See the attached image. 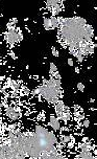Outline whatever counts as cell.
<instances>
[{
    "mask_svg": "<svg viewBox=\"0 0 97 159\" xmlns=\"http://www.w3.org/2000/svg\"><path fill=\"white\" fill-rule=\"evenodd\" d=\"M82 125H84L85 128H88V127L90 126V120H89V119H85L84 123H82Z\"/></svg>",
    "mask_w": 97,
    "mask_h": 159,
    "instance_id": "cell-19",
    "label": "cell"
},
{
    "mask_svg": "<svg viewBox=\"0 0 97 159\" xmlns=\"http://www.w3.org/2000/svg\"><path fill=\"white\" fill-rule=\"evenodd\" d=\"M81 152H90V147L87 143H82L81 146Z\"/></svg>",
    "mask_w": 97,
    "mask_h": 159,
    "instance_id": "cell-14",
    "label": "cell"
},
{
    "mask_svg": "<svg viewBox=\"0 0 97 159\" xmlns=\"http://www.w3.org/2000/svg\"><path fill=\"white\" fill-rule=\"evenodd\" d=\"M76 88H77L81 92H84L85 91V84H82V82H79V83L76 84Z\"/></svg>",
    "mask_w": 97,
    "mask_h": 159,
    "instance_id": "cell-15",
    "label": "cell"
},
{
    "mask_svg": "<svg viewBox=\"0 0 97 159\" xmlns=\"http://www.w3.org/2000/svg\"><path fill=\"white\" fill-rule=\"evenodd\" d=\"M17 33H18V42H21L23 40V33L20 28H17Z\"/></svg>",
    "mask_w": 97,
    "mask_h": 159,
    "instance_id": "cell-16",
    "label": "cell"
},
{
    "mask_svg": "<svg viewBox=\"0 0 97 159\" xmlns=\"http://www.w3.org/2000/svg\"><path fill=\"white\" fill-rule=\"evenodd\" d=\"M58 71V67H56V65L55 63H52V62H50L49 64V75L50 76H52V75L55 72Z\"/></svg>",
    "mask_w": 97,
    "mask_h": 159,
    "instance_id": "cell-12",
    "label": "cell"
},
{
    "mask_svg": "<svg viewBox=\"0 0 97 159\" xmlns=\"http://www.w3.org/2000/svg\"><path fill=\"white\" fill-rule=\"evenodd\" d=\"M70 140H71V137H70V136H68V135L63 136V143H70Z\"/></svg>",
    "mask_w": 97,
    "mask_h": 159,
    "instance_id": "cell-18",
    "label": "cell"
},
{
    "mask_svg": "<svg viewBox=\"0 0 97 159\" xmlns=\"http://www.w3.org/2000/svg\"><path fill=\"white\" fill-rule=\"evenodd\" d=\"M5 40L10 44L18 42V33L16 28H8L7 32L5 33Z\"/></svg>",
    "mask_w": 97,
    "mask_h": 159,
    "instance_id": "cell-5",
    "label": "cell"
},
{
    "mask_svg": "<svg viewBox=\"0 0 97 159\" xmlns=\"http://www.w3.org/2000/svg\"><path fill=\"white\" fill-rule=\"evenodd\" d=\"M0 39H1V33H0Z\"/></svg>",
    "mask_w": 97,
    "mask_h": 159,
    "instance_id": "cell-24",
    "label": "cell"
},
{
    "mask_svg": "<svg viewBox=\"0 0 97 159\" xmlns=\"http://www.w3.org/2000/svg\"><path fill=\"white\" fill-rule=\"evenodd\" d=\"M67 63H68V65H70V66H73V65H74L73 59H71V58H68V59H67Z\"/></svg>",
    "mask_w": 97,
    "mask_h": 159,
    "instance_id": "cell-20",
    "label": "cell"
},
{
    "mask_svg": "<svg viewBox=\"0 0 97 159\" xmlns=\"http://www.w3.org/2000/svg\"><path fill=\"white\" fill-rule=\"evenodd\" d=\"M75 159H81V157H79V155H77V156H76V157H75Z\"/></svg>",
    "mask_w": 97,
    "mask_h": 159,
    "instance_id": "cell-23",
    "label": "cell"
},
{
    "mask_svg": "<svg viewBox=\"0 0 97 159\" xmlns=\"http://www.w3.org/2000/svg\"><path fill=\"white\" fill-rule=\"evenodd\" d=\"M60 91L61 88H59L55 84V79L53 76H50V79L48 81L45 82L44 85V90L41 93V95L44 98L46 101L50 102L52 104H58Z\"/></svg>",
    "mask_w": 97,
    "mask_h": 159,
    "instance_id": "cell-3",
    "label": "cell"
},
{
    "mask_svg": "<svg viewBox=\"0 0 97 159\" xmlns=\"http://www.w3.org/2000/svg\"><path fill=\"white\" fill-rule=\"evenodd\" d=\"M33 137L36 139L37 146H38L41 154L47 152L49 148L53 147L58 143L55 133L48 131L46 128L42 126H36V132L33 134Z\"/></svg>",
    "mask_w": 97,
    "mask_h": 159,
    "instance_id": "cell-2",
    "label": "cell"
},
{
    "mask_svg": "<svg viewBox=\"0 0 97 159\" xmlns=\"http://www.w3.org/2000/svg\"><path fill=\"white\" fill-rule=\"evenodd\" d=\"M24 152L27 156L35 159L39 158L42 155L38 146H37L33 135H24Z\"/></svg>",
    "mask_w": 97,
    "mask_h": 159,
    "instance_id": "cell-4",
    "label": "cell"
},
{
    "mask_svg": "<svg viewBox=\"0 0 97 159\" xmlns=\"http://www.w3.org/2000/svg\"><path fill=\"white\" fill-rule=\"evenodd\" d=\"M49 120H50L51 127H52L53 129L55 130V131H58V130H60V127H61V126H60V121H59L58 117H55V115H50Z\"/></svg>",
    "mask_w": 97,
    "mask_h": 159,
    "instance_id": "cell-7",
    "label": "cell"
},
{
    "mask_svg": "<svg viewBox=\"0 0 97 159\" xmlns=\"http://www.w3.org/2000/svg\"><path fill=\"white\" fill-rule=\"evenodd\" d=\"M60 3H61V2H60L59 0H49V1H46V5L47 7H51V8L59 5Z\"/></svg>",
    "mask_w": 97,
    "mask_h": 159,
    "instance_id": "cell-13",
    "label": "cell"
},
{
    "mask_svg": "<svg viewBox=\"0 0 97 159\" xmlns=\"http://www.w3.org/2000/svg\"><path fill=\"white\" fill-rule=\"evenodd\" d=\"M41 159H63V158L58 153H55V154H52V153H45Z\"/></svg>",
    "mask_w": 97,
    "mask_h": 159,
    "instance_id": "cell-8",
    "label": "cell"
},
{
    "mask_svg": "<svg viewBox=\"0 0 97 159\" xmlns=\"http://www.w3.org/2000/svg\"><path fill=\"white\" fill-rule=\"evenodd\" d=\"M43 26L46 30H52V27H51V23H50V19L48 18V17H45L44 18V21H43Z\"/></svg>",
    "mask_w": 97,
    "mask_h": 159,
    "instance_id": "cell-11",
    "label": "cell"
},
{
    "mask_svg": "<svg viewBox=\"0 0 97 159\" xmlns=\"http://www.w3.org/2000/svg\"><path fill=\"white\" fill-rule=\"evenodd\" d=\"M89 102H90L91 104H94V98H90V101H89Z\"/></svg>",
    "mask_w": 97,
    "mask_h": 159,
    "instance_id": "cell-22",
    "label": "cell"
},
{
    "mask_svg": "<svg viewBox=\"0 0 97 159\" xmlns=\"http://www.w3.org/2000/svg\"><path fill=\"white\" fill-rule=\"evenodd\" d=\"M78 155L81 159H96L95 156L91 154V152H81Z\"/></svg>",
    "mask_w": 97,
    "mask_h": 159,
    "instance_id": "cell-10",
    "label": "cell"
},
{
    "mask_svg": "<svg viewBox=\"0 0 97 159\" xmlns=\"http://www.w3.org/2000/svg\"><path fill=\"white\" fill-rule=\"evenodd\" d=\"M74 71H75L76 73H79V72H81V69H79L78 67H75V68H74Z\"/></svg>",
    "mask_w": 97,
    "mask_h": 159,
    "instance_id": "cell-21",
    "label": "cell"
},
{
    "mask_svg": "<svg viewBox=\"0 0 97 159\" xmlns=\"http://www.w3.org/2000/svg\"><path fill=\"white\" fill-rule=\"evenodd\" d=\"M5 113H7V115L8 117L12 119H18L20 116H21V114H20L14 107H8L7 109L5 110Z\"/></svg>",
    "mask_w": 97,
    "mask_h": 159,
    "instance_id": "cell-6",
    "label": "cell"
},
{
    "mask_svg": "<svg viewBox=\"0 0 97 159\" xmlns=\"http://www.w3.org/2000/svg\"><path fill=\"white\" fill-rule=\"evenodd\" d=\"M51 53H52L55 57H59L60 56V52H59V50L56 49V47L55 46H51Z\"/></svg>",
    "mask_w": 97,
    "mask_h": 159,
    "instance_id": "cell-17",
    "label": "cell"
},
{
    "mask_svg": "<svg viewBox=\"0 0 97 159\" xmlns=\"http://www.w3.org/2000/svg\"><path fill=\"white\" fill-rule=\"evenodd\" d=\"M61 36L70 48L79 50L82 42H89L93 38L94 30L86 19L82 17H71L60 20Z\"/></svg>",
    "mask_w": 97,
    "mask_h": 159,
    "instance_id": "cell-1",
    "label": "cell"
},
{
    "mask_svg": "<svg viewBox=\"0 0 97 159\" xmlns=\"http://www.w3.org/2000/svg\"><path fill=\"white\" fill-rule=\"evenodd\" d=\"M49 19H50L51 27H52V28H59V26H60V19L56 18L55 16H51Z\"/></svg>",
    "mask_w": 97,
    "mask_h": 159,
    "instance_id": "cell-9",
    "label": "cell"
}]
</instances>
